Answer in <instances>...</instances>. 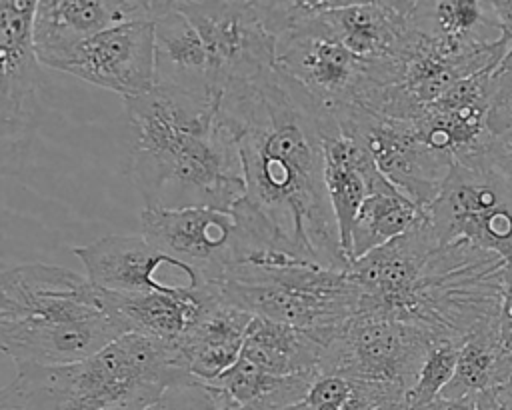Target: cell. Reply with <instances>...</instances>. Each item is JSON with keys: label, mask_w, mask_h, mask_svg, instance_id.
<instances>
[{"label": "cell", "mask_w": 512, "mask_h": 410, "mask_svg": "<svg viewBox=\"0 0 512 410\" xmlns=\"http://www.w3.org/2000/svg\"><path fill=\"white\" fill-rule=\"evenodd\" d=\"M324 180L348 258L358 210L370 192L388 178L378 170L364 138L352 126H338L324 132Z\"/></svg>", "instance_id": "obj_20"}, {"label": "cell", "mask_w": 512, "mask_h": 410, "mask_svg": "<svg viewBox=\"0 0 512 410\" xmlns=\"http://www.w3.org/2000/svg\"><path fill=\"white\" fill-rule=\"evenodd\" d=\"M178 10L198 30L208 54L210 92L222 94L276 68V36L268 30L260 2H188Z\"/></svg>", "instance_id": "obj_11"}, {"label": "cell", "mask_w": 512, "mask_h": 410, "mask_svg": "<svg viewBox=\"0 0 512 410\" xmlns=\"http://www.w3.org/2000/svg\"><path fill=\"white\" fill-rule=\"evenodd\" d=\"M322 10L324 0H296L292 22L276 38V68L308 96L322 130L330 132L362 110L376 114L402 64H376L352 54Z\"/></svg>", "instance_id": "obj_5"}, {"label": "cell", "mask_w": 512, "mask_h": 410, "mask_svg": "<svg viewBox=\"0 0 512 410\" xmlns=\"http://www.w3.org/2000/svg\"><path fill=\"white\" fill-rule=\"evenodd\" d=\"M492 98L488 126L492 134H500L512 126V38L500 64L490 74Z\"/></svg>", "instance_id": "obj_30"}, {"label": "cell", "mask_w": 512, "mask_h": 410, "mask_svg": "<svg viewBox=\"0 0 512 410\" xmlns=\"http://www.w3.org/2000/svg\"><path fill=\"white\" fill-rule=\"evenodd\" d=\"M458 352H460V344L450 340L438 342L430 350L414 386L406 394V402L410 410H428L440 398L442 390L448 386V382L454 376Z\"/></svg>", "instance_id": "obj_29"}, {"label": "cell", "mask_w": 512, "mask_h": 410, "mask_svg": "<svg viewBox=\"0 0 512 410\" xmlns=\"http://www.w3.org/2000/svg\"><path fill=\"white\" fill-rule=\"evenodd\" d=\"M154 52L156 86L212 94L208 80L210 64L204 42L188 16L178 10V2H174L170 12L154 22Z\"/></svg>", "instance_id": "obj_23"}, {"label": "cell", "mask_w": 512, "mask_h": 410, "mask_svg": "<svg viewBox=\"0 0 512 410\" xmlns=\"http://www.w3.org/2000/svg\"><path fill=\"white\" fill-rule=\"evenodd\" d=\"M340 126H352L366 142L378 170L414 204L428 208L438 196L452 160L426 146L412 120L358 112Z\"/></svg>", "instance_id": "obj_14"}, {"label": "cell", "mask_w": 512, "mask_h": 410, "mask_svg": "<svg viewBox=\"0 0 512 410\" xmlns=\"http://www.w3.org/2000/svg\"><path fill=\"white\" fill-rule=\"evenodd\" d=\"M130 176L144 208L230 212L246 192L236 136L212 94L154 86L124 100Z\"/></svg>", "instance_id": "obj_2"}, {"label": "cell", "mask_w": 512, "mask_h": 410, "mask_svg": "<svg viewBox=\"0 0 512 410\" xmlns=\"http://www.w3.org/2000/svg\"><path fill=\"white\" fill-rule=\"evenodd\" d=\"M424 210L438 244H474L498 254L512 270V186L484 154L454 162Z\"/></svg>", "instance_id": "obj_8"}, {"label": "cell", "mask_w": 512, "mask_h": 410, "mask_svg": "<svg viewBox=\"0 0 512 410\" xmlns=\"http://www.w3.org/2000/svg\"><path fill=\"white\" fill-rule=\"evenodd\" d=\"M142 236L164 254L190 266L204 284H218L242 262V242L232 212L214 208H144Z\"/></svg>", "instance_id": "obj_13"}, {"label": "cell", "mask_w": 512, "mask_h": 410, "mask_svg": "<svg viewBox=\"0 0 512 410\" xmlns=\"http://www.w3.org/2000/svg\"><path fill=\"white\" fill-rule=\"evenodd\" d=\"M110 410H144V406H136V404H124V406H116Z\"/></svg>", "instance_id": "obj_38"}, {"label": "cell", "mask_w": 512, "mask_h": 410, "mask_svg": "<svg viewBox=\"0 0 512 410\" xmlns=\"http://www.w3.org/2000/svg\"><path fill=\"white\" fill-rule=\"evenodd\" d=\"M74 254L86 268V278L106 292H162L170 290L156 278L164 266H172L190 278L192 286H206L200 276L186 264L164 254L142 234H110L96 242L76 246Z\"/></svg>", "instance_id": "obj_18"}, {"label": "cell", "mask_w": 512, "mask_h": 410, "mask_svg": "<svg viewBox=\"0 0 512 410\" xmlns=\"http://www.w3.org/2000/svg\"><path fill=\"white\" fill-rule=\"evenodd\" d=\"M36 0L0 2V156L2 174H18L40 120V60L34 46Z\"/></svg>", "instance_id": "obj_10"}, {"label": "cell", "mask_w": 512, "mask_h": 410, "mask_svg": "<svg viewBox=\"0 0 512 410\" xmlns=\"http://www.w3.org/2000/svg\"><path fill=\"white\" fill-rule=\"evenodd\" d=\"M438 342L444 340L420 324L358 310L332 342L324 374L340 372L408 394Z\"/></svg>", "instance_id": "obj_9"}, {"label": "cell", "mask_w": 512, "mask_h": 410, "mask_svg": "<svg viewBox=\"0 0 512 410\" xmlns=\"http://www.w3.org/2000/svg\"><path fill=\"white\" fill-rule=\"evenodd\" d=\"M104 300L126 334L176 346L220 298L216 284L172 286L162 292H106Z\"/></svg>", "instance_id": "obj_19"}, {"label": "cell", "mask_w": 512, "mask_h": 410, "mask_svg": "<svg viewBox=\"0 0 512 410\" xmlns=\"http://www.w3.org/2000/svg\"><path fill=\"white\" fill-rule=\"evenodd\" d=\"M316 378L276 376L240 356L238 362L212 384L220 386L240 406L254 410H280L304 400Z\"/></svg>", "instance_id": "obj_27"}, {"label": "cell", "mask_w": 512, "mask_h": 410, "mask_svg": "<svg viewBox=\"0 0 512 410\" xmlns=\"http://www.w3.org/2000/svg\"><path fill=\"white\" fill-rule=\"evenodd\" d=\"M500 336L506 350L512 354V270L508 272L502 296V310H500Z\"/></svg>", "instance_id": "obj_34"}, {"label": "cell", "mask_w": 512, "mask_h": 410, "mask_svg": "<svg viewBox=\"0 0 512 410\" xmlns=\"http://www.w3.org/2000/svg\"><path fill=\"white\" fill-rule=\"evenodd\" d=\"M198 380V378H196ZM188 386H174L166 390L156 402L146 406L144 410H188L190 398H188Z\"/></svg>", "instance_id": "obj_35"}, {"label": "cell", "mask_w": 512, "mask_h": 410, "mask_svg": "<svg viewBox=\"0 0 512 410\" xmlns=\"http://www.w3.org/2000/svg\"><path fill=\"white\" fill-rule=\"evenodd\" d=\"M224 300L254 316L306 330H338L360 308V288L348 270L290 256L234 264L216 284Z\"/></svg>", "instance_id": "obj_7"}, {"label": "cell", "mask_w": 512, "mask_h": 410, "mask_svg": "<svg viewBox=\"0 0 512 410\" xmlns=\"http://www.w3.org/2000/svg\"><path fill=\"white\" fill-rule=\"evenodd\" d=\"M476 410H512V386L504 384L478 394Z\"/></svg>", "instance_id": "obj_33"}, {"label": "cell", "mask_w": 512, "mask_h": 410, "mask_svg": "<svg viewBox=\"0 0 512 410\" xmlns=\"http://www.w3.org/2000/svg\"><path fill=\"white\" fill-rule=\"evenodd\" d=\"M252 318L248 310L220 298L174 346L182 368L198 380L214 382L238 362Z\"/></svg>", "instance_id": "obj_22"}, {"label": "cell", "mask_w": 512, "mask_h": 410, "mask_svg": "<svg viewBox=\"0 0 512 410\" xmlns=\"http://www.w3.org/2000/svg\"><path fill=\"white\" fill-rule=\"evenodd\" d=\"M484 156L500 172V176L512 186V126L492 136Z\"/></svg>", "instance_id": "obj_32"}, {"label": "cell", "mask_w": 512, "mask_h": 410, "mask_svg": "<svg viewBox=\"0 0 512 410\" xmlns=\"http://www.w3.org/2000/svg\"><path fill=\"white\" fill-rule=\"evenodd\" d=\"M414 2L324 0L322 16L342 44L362 60L376 64H402L412 38Z\"/></svg>", "instance_id": "obj_16"}, {"label": "cell", "mask_w": 512, "mask_h": 410, "mask_svg": "<svg viewBox=\"0 0 512 410\" xmlns=\"http://www.w3.org/2000/svg\"><path fill=\"white\" fill-rule=\"evenodd\" d=\"M492 72L486 70L458 82L440 100L426 106L412 120L418 138L452 162H470L482 156L494 136L488 126Z\"/></svg>", "instance_id": "obj_15"}, {"label": "cell", "mask_w": 512, "mask_h": 410, "mask_svg": "<svg viewBox=\"0 0 512 410\" xmlns=\"http://www.w3.org/2000/svg\"><path fill=\"white\" fill-rule=\"evenodd\" d=\"M220 116L236 136L246 192L230 210L244 260L290 256L348 270L324 180V130L308 96L278 68L228 88Z\"/></svg>", "instance_id": "obj_1"}, {"label": "cell", "mask_w": 512, "mask_h": 410, "mask_svg": "<svg viewBox=\"0 0 512 410\" xmlns=\"http://www.w3.org/2000/svg\"><path fill=\"white\" fill-rule=\"evenodd\" d=\"M424 216V208L404 196L390 180L378 184L364 200L352 226L350 264L406 234Z\"/></svg>", "instance_id": "obj_26"}, {"label": "cell", "mask_w": 512, "mask_h": 410, "mask_svg": "<svg viewBox=\"0 0 512 410\" xmlns=\"http://www.w3.org/2000/svg\"><path fill=\"white\" fill-rule=\"evenodd\" d=\"M512 378V354L500 336V320L474 332L460 344L452 380L440 398L460 400L504 386Z\"/></svg>", "instance_id": "obj_25"}, {"label": "cell", "mask_w": 512, "mask_h": 410, "mask_svg": "<svg viewBox=\"0 0 512 410\" xmlns=\"http://www.w3.org/2000/svg\"><path fill=\"white\" fill-rule=\"evenodd\" d=\"M126 330L102 290L78 272L28 262L0 274V346L18 366L82 362Z\"/></svg>", "instance_id": "obj_3"}, {"label": "cell", "mask_w": 512, "mask_h": 410, "mask_svg": "<svg viewBox=\"0 0 512 410\" xmlns=\"http://www.w3.org/2000/svg\"><path fill=\"white\" fill-rule=\"evenodd\" d=\"M174 2L156 0H38L34 16L36 54L68 48L128 22H156Z\"/></svg>", "instance_id": "obj_17"}, {"label": "cell", "mask_w": 512, "mask_h": 410, "mask_svg": "<svg viewBox=\"0 0 512 410\" xmlns=\"http://www.w3.org/2000/svg\"><path fill=\"white\" fill-rule=\"evenodd\" d=\"M188 410H254L234 402L220 386L204 380H194L188 386Z\"/></svg>", "instance_id": "obj_31"}, {"label": "cell", "mask_w": 512, "mask_h": 410, "mask_svg": "<svg viewBox=\"0 0 512 410\" xmlns=\"http://www.w3.org/2000/svg\"><path fill=\"white\" fill-rule=\"evenodd\" d=\"M376 410H410V408H408V402H406V400H400V402L384 404V406H380V408H376Z\"/></svg>", "instance_id": "obj_37"}, {"label": "cell", "mask_w": 512, "mask_h": 410, "mask_svg": "<svg viewBox=\"0 0 512 410\" xmlns=\"http://www.w3.org/2000/svg\"><path fill=\"white\" fill-rule=\"evenodd\" d=\"M338 330H306L254 316L242 358L276 376H320L326 372L330 346Z\"/></svg>", "instance_id": "obj_21"}, {"label": "cell", "mask_w": 512, "mask_h": 410, "mask_svg": "<svg viewBox=\"0 0 512 410\" xmlns=\"http://www.w3.org/2000/svg\"><path fill=\"white\" fill-rule=\"evenodd\" d=\"M428 410H476V400L474 398H460V400L438 398Z\"/></svg>", "instance_id": "obj_36"}, {"label": "cell", "mask_w": 512, "mask_h": 410, "mask_svg": "<svg viewBox=\"0 0 512 410\" xmlns=\"http://www.w3.org/2000/svg\"><path fill=\"white\" fill-rule=\"evenodd\" d=\"M410 20L416 32L466 48H484L504 36L490 2H414Z\"/></svg>", "instance_id": "obj_24"}, {"label": "cell", "mask_w": 512, "mask_h": 410, "mask_svg": "<svg viewBox=\"0 0 512 410\" xmlns=\"http://www.w3.org/2000/svg\"><path fill=\"white\" fill-rule=\"evenodd\" d=\"M174 346L124 334L98 354L66 366H18L0 404L20 410H110L150 406L166 390L192 384Z\"/></svg>", "instance_id": "obj_4"}, {"label": "cell", "mask_w": 512, "mask_h": 410, "mask_svg": "<svg viewBox=\"0 0 512 410\" xmlns=\"http://www.w3.org/2000/svg\"><path fill=\"white\" fill-rule=\"evenodd\" d=\"M508 272L494 252L468 242L438 244L392 316L462 344L500 320Z\"/></svg>", "instance_id": "obj_6"}, {"label": "cell", "mask_w": 512, "mask_h": 410, "mask_svg": "<svg viewBox=\"0 0 512 410\" xmlns=\"http://www.w3.org/2000/svg\"><path fill=\"white\" fill-rule=\"evenodd\" d=\"M42 66L68 72L122 96L148 94L156 86L154 22H128L68 48L38 54Z\"/></svg>", "instance_id": "obj_12"}, {"label": "cell", "mask_w": 512, "mask_h": 410, "mask_svg": "<svg viewBox=\"0 0 512 410\" xmlns=\"http://www.w3.org/2000/svg\"><path fill=\"white\" fill-rule=\"evenodd\" d=\"M406 400V394L388 386L346 376L340 372L320 374L304 400L288 410H376L390 402Z\"/></svg>", "instance_id": "obj_28"}]
</instances>
